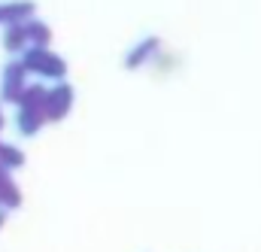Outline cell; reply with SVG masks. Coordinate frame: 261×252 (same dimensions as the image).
<instances>
[{
	"label": "cell",
	"instance_id": "cell-8",
	"mask_svg": "<svg viewBox=\"0 0 261 252\" xmlns=\"http://www.w3.org/2000/svg\"><path fill=\"white\" fill-rule=\"evenodd\" d=\"M28 43H31V40H28L24 24H9V28L3 31V49H6L9 55H18V52L24 55V52H28V49H24Z\"/></svg>",
	"mask_w": 261,
	"mask_h": 252
},
{
	"label": "cell",
	"instance_id": "cell-4",
	"mask_svg": "<svg viewBox=\"0 0 261 252\" xmlns=\"http://www.w3.org/2000/svg\"><path fill=\"white\" fill-rule=\"evenodd\" d=\"M34 15V3L31 0H15V3H0V24H24Z\"/></svg>",
	"mask_w": 261,
	"mask_h": 252
},
{
	"label": "cell",
	"instance_id": "cell-9",
	"mask_svg": "<svg viewBox=\"0 0 261 252\" xmlns=\"http://www.w3.org/2000/svg\"><path fill=\"white\" fill-rule=\"evenodd\" d=\"M24 31H28L31 46H37V49H46V46L52 43V31H49V24H46V21L31 18V21H24Z\"/></svg>",
	"mask_w": 261,
	"mask_h": 252
},
{
	"label": "cell",
	"instance_id": "cell-7",
	"mask_svg": "<svg viewBox=\"0 0 261 252\" xmlns=\"http://www.w3.org/2000/svg\"><path fill=\"white\" fill-rule=\"evenodd\" d=\"M49 91H52V88H46V85H40V82L28 85V88H24V94H21V104H18V110H43V113H46Z\"/></svg>",
	"mask_w": 261,
	"mask_h": 252
},
{
	"label": "cell",
	"instance_id": "cell-2",
	"mask_svg": "<svg viewBox=\"0 0 261 252\" xmlns=\"http://www.w3.org/2000/svg\"><path fill=\"white\" fill-rule=\"evenodd\" d=\"M24 76H28V70H24L21 61H9L3 67V88H0V97H3L6 104H21V94H24V88H28Z\"/></svg>",
	"mask_w": 261,
	"mask_h": 252
},
{
	"label": "cell",
	"instance_id": "cell-5",
	"mask_svg": "<svg viewBox=\"0 0 261 252\" xmlns=\"http://www.w3.org/2000/svg\"><path fill=\"white\" fill-rule=\"evenodd\" d=\"M158 46H161V40L158 37H146L143 43H137L134 49L128 52V58H125V67L128 70H137V67H143V64L149 61L155 52H158Z\"/></svg>",
	"mask_w": 261,
	"mask_h": 252
},
{
	"label": "cell",
	"instance_id": "cell-11",
	"mask_svg": "<svg viewBox=\"0 0 261 252\" xmlns=\"http://www.w3.org/2000/svg\"><path fill=\"white\" fill-rule=\"evenodd\" d=\"M0 207H6V210H18L21 207V191H18V186L12 180L0 186Z\"/></svg>",
	"mask_w": 261,
	"mask_h": 252
},
{
	"label": "cell",
	"instance_id": "cell-3",
	"mask_svg": "<svg viewBox=\"0 0 261 252\" xmlns=\"http://www.w3.org/2000/svg\"><path fill=\"white\" fill-rule=\"evenodd\" d=\"M73 107V85L70 82H58L49 91V104H46V119L49 122H61Z\"/></svg>",
	"mask_w": 261,
	"mask_h": 252
},
{
	"label": "cell",
	"instance_id": "cell-15",
	"mask_svg": "<svg viewBox=\"0 0 261 252\" xmlns=\"http://www.w3.org/2000/svg\"><path fill=\"white\" fill-rule=\"evenodd\" d=\"M0 146H3V143H0Z\"/></svg>",
	"mask_w": 261,
	"mask_h": 252
},
{
	"label": "cell",
	"instance_id": "cell-13",
	"mask_svg": "<svg viewBox=\"0 0 261 252\" xmlns=\"http://www.w3.org/2000/svg\"><path fill=\"white\" fill-rule=\"evenodd\" d=\"M0 131H3V110H0Z\"/></svg>",
	"mask_w": 261,
	"mask_h": 252
},
{
	"label": "cell",
	"instance_id": "cell-10",
	"mask_svg": "<svg viewBox=\"0 0 261 252\" xmlns=\"http://www.w3.org/2000/svg\"><path fill=\"white\" fill-rule=\"evenodd\" d=\"M0 164H3L6 170H18V167L24 164V152H21L18 146L3 143V146H0Z\"/></svg>",
	"mask_w": 261,
	"mask_h": 252
},
{
	"label": "cell",
	"instance_id": "cell-14",
	"mask_svg": "<svg viewBox=\"0 0 261 252\" xmlns=\"http://www.w3.org/2000/svg\"><path fill=\"white\" fill-rule=\"evenodd\" d=\"M0 225H3V213H0Z\"/></svg>",
	"mask_w": 261,
	"mask_h": 252
},
{
	"label": "cell",
	"instance_id": "cell-6",
	"mask_svg": "<svg viewBox=\"0 0 261 252\" xmlns=\"http://www.w3.org/2000/svg\"><path fill=\"white\" fill-rule=\"evenodd\" d=\"M43 122H49L43 110H18V116H15V128L21 137H34L43 128Z\"/></svg>",
	"mask_w": 261,
	"mask_h": 252
},
{
	"label": "cell",
	"instance_id": "cell-12",
	"mask_svg": "<svg viewBox=\"0 0 261 252\" xmlns=\"http://www.w3.org/2000/svg\"><path fill=\"white\" fill-rule=\"evenodd\" d=\"M3 183H9V170H6V167L0 164V186H3Z\"/></svg>",
	"mask_w": 261,
	"mask_h": 252
},
{
	"label": "cell",
	"instance_id": "cell-1",
	"mask_svg": "<svg viewBox=\"0 0 261 252\" xmlns=\"http://www.w3.org/2000/svg\"><path fill=\"white\" fill-rule=\"evenodd\" d=\"M21 64L28 73H37L43 79H55V82H64L67 76V61L61 55L49 52V49H37V46H28V52L21 55Z\"/></svg>",
	"mask_w": 261,
	"mask_h": 252
}]
</instances>
